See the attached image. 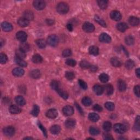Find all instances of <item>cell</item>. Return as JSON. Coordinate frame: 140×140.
<instances>
[{
	"instance_id": "cell-52",
	"label": "cell",
	"mask_w": 140,
	"mask_h": 140,
	"mask_svg": "<svg viewBox=\"0 0 140 140\" xmlns=\"http://www.w3.org/2000/svg\"><path fill=\"white\" fill-rule=\"evenodd\" d=\"M134 129L137 131H139V117L137 116L136 118V119L135 121V124L134 126Z\"/></svg>"
},
{
	"instance_id": "cell-37",
	"label": "cell",
	"mask_w": 140,
	"mask_h": 140,
	"mask_svg": "<svg viewBox=\"0 0 140 140\" xmlns=\"http://www.w3.org/2000/svg\"><path fill=\"white\" fill-rule=\"evenodd\" d=\"M99 80L102 83H107L109 80V76L106 73H102L99 77Z\"/></svg>"
},
{
	"instance_id": "cell-13",
	"label": "cell",
	"mask_w": 140,
	"mask_h": 140,
	"mask_svg": "<svg viewBox=\"0 0 140 140\" xmlns=\"http://www.w3.org/2000/svg\"><path fill=\"white\" fill-rule=\"evenodd\" d=\"M12 73H13L14 76L21 77L24 75V70L22 68L17 67L13 70V71H12Z\"/></svg>"
},
{
	"instance_id": "cell-35",
	"label": "cell",
	"mask_w": 140,
	"mask_h": 140,
	"mask_svg": "<svg viewBox=\"0 0 140 140\" xmlns=\"http://www.w3.org/2000/svg\"><path fill=\"white\" fill-rule=\"evenodd\" d=\"M15 63L21 67H25L27 66V63L23 60V59H21L16 57L15 58Z\"/></svg>"
},
{
	"instance_id": "cell-8",
	"label": "cell",
	"mask_w": 140,
	"mask_h": 140,
	"mask_svg": "<svg viewBox=\"0 0 140 140\" xmlns=\"http://www.w3.org/2000/svg\"><path fill=\"white\" fill-rule=\"evenodd\" d=\"M110 17L114 21H119L122 19V14L119 11H113L111 12Z\"/></svg>"
},
{
	"instance_id": "cell-18",
	"label": "cell",
	"mask_w": 140,
	"mask_h": 140,
	"mask_svg": "<svg viewBox=\"0 0 140 140\" xmlns=\"http://www.w3.org/2000/svg\"><path fill=\"white\" fill-rule=\"evenodd\" d=\"M18 24L20 27H26L29 25V21L24 18H21L18 19Z\"/></svg>"
},
{
	"instance_id": "cell-56",
	"label": "cell",
	"mask_w": 140,
	"mask_h": 140,
	"mask_svg": "<svg viewBox=\"0 0 140 140\" xmlns=\"http://www.w3.org/2000/svg\"><path fill=\"white\" fill-rule=\"evenodd\" d=\"M89 68L91 72H96L98 70V67H97V66H95V65H90V66Z\"/></svg>"
},
{
	"instance_id": "cell-27",
	"label": "cell",
	"mask_w": 140,
	"mask_h": 140,
	"mask_svg": "<svg viewBox=\"0 0 140 140\" xmlns=\"http://www.w3.org/2000/svg\"><path fill=\"white\" fill-rule=\"evenodd\" d=\"M41 72L38 70H34L30 73V76L33 79H38L41 77Z\"/></svg>"
},
{
	"instance_id": "cell-12",
	"label": "cell",
	"mask_w": 140,
	"mask_h": 140,
	"mask_svg": "<svg viewBox=\"0 0 140 140\" xmlns=\"http://www.w3.org/2000/svg\"><path fill=\"white\" fill-rule=\"evenodd\" d=\"M1 27L2 30L5 32H10L13 30V26H12V25L8 22H6V21L3 22L1 24Z\"/></svg>"
},
{
	"instance_id": "cell-29",
	"label": "cell",
	"mask_w": 140,
	"mask_h": 140,
	"mask_svg": "<svg viewBox=\"0 0 140 140\" xmlns=\"http://www.w3.org/2000/svg\"><path fill=\"white\" fill-rule=\"evenodd\" d=\"M15 55H16L17 58L21 59H24L26 57L25 53L23 51H21L20 49L16 50V51H15Z\"/></svg>"
},
{
	"instance_id": "cell-15",
	"label": "cell",
	"mask_w": 140,
	"mask_h": 140,
	"mask_svg": "<svg viewBox=\"0 0 140 140\" xmlns=\"http://www.w3.org/2000/svg\"><path fill=\"white\" fill-rule=\"evenodd\" d=\"M93 91H94L95 94L100 95L104 92V88L101 85L96 84L93 87Z\"/></svg>"
},
{
	"instance_id": "cell-24",
	"label": "cell",
	"mask_w": 140,
	"mask_h": 140,
	"mask_svg": "<svg viewBox=\"0 0 140 140\" xmlns=\"http://www.w3.org/2000/svg\"><path fill=\"white\" fill-rule=\"evenodd\" d=\"M111 64L114 67H120L122 65V63L119 59L116 57H113L111 59Z\"/></svg>"
},
{
	"instance_id": "cell-50",
	"label": "cell",
	"mask_w": 140,
	"mask_h": 140,
	"mask_svg": "<svg viewBox=\"0 0 140 140\" xmlns=\"http://www.w3.org/2000/svg\"><path fill=\"white\" fill-rule=\"evenodd\" d=\"M78 83L80 86V88L84 90H86L88 89V85H87V84L84 81H83V80L81 79L78 80Z\"/></svg>"
},
{
	"instance_id": "cell-49",
	"label": "cell",
	"mask_w": 140,
	"mask_h": 140,
	"mask_svg": "<svg viewBox=\"0 0 140 140\" xmlns=\"http://www.w3.org/2000/svg\"><path fill=\"white\" fill-rule=\"evenodd\" d=\"M7 61V57L4 53H1L0 54V63L2 64H5Z\"/></svg>"
},
{
	"instance_id": "cell-6",
	"label": "cell",
	"mask_w": 140,
	"mask_h": 140,
	"mask_svg": "<svg viewBox=\"0 0 140 140\" xmlns=\"http://www.w3.org/2000/svg\"><path fill=\"white\" fill-rule=\"evenodd\" d=\"M83 29L85 32L90 33L92 32L95 30V27L94 25L89 22H85L83 25Z\"/></svg>"
},
{
	"instance_id": "cell-53",
	"label": "cell",
	"mask_w": 140,
	"mask_h": 140,
	"mask_svg": "<svg viewBox=\"0 0 140 140\" xmlns=\"http://www.w3.org/2000/svg\"><path fill=\"white\" fill-rule=\"evenodd\" d=\"M38 126H39V128L41 129V130H42L43 133L44 134V136H45V137H46V136H47V133H46V129L44 128V127L40 123H38Z\"/></svg>"
},
{
	"instance_id": "cell-36",
	"label": "cell",
	"mask_w": 140,
	"mask_h": 140,
	"mask_svg": "<svg viewBox=\"0 0 140 140\" xmlns=\"http://www.w3.org/2000/svg\"><path fill=\"white\" fill-rule=\"evenodd\" d=\"M89 53L93 55H97L99 54V48L97 46H91L89 49Z\"/></svg>"
},
{
	"instance_id": "cell-58",
	"label": "cell",
	"mask_w": 140,
	"mask_h": 140,
	"mask_svg": "<svg viewBox=\"0 0 140 140\" xmlns=\"http://www.w3.org/2000/svg\"><path fill=\"white\" fill-rule=\"evenodd\" d=\"M67 28L69 31H72L73 30V26L72 24L69 23L67 25Z\"/></svg>"
},
{
	"instance_id": "cell-43",
	"label": "cell",
	"mask_w": 140,
	"mask_h": 140,
	"mask_svg": "<svg viewBox=\"0 0 140 140\" xmlns=\"http://www.w3.org/2000/svg\"><path fill=\"white\" fill-rule=\"evenodd\" d=\"M89 132L91 135L96 136V135H98L99 134L100 131L98 128H96V127L92 126L89 129Z\"/></svg>"
},
{
	"instance_id": "cell-14",
	"label": "cell",
	"mask_w": 140,
	"mask_h": 140,
	"mask_svg": "<svg viewBox=\"0 0 140 140\" xmlns=\"http://www.w3.org/2000/svg\"><path fill=\"white\" fill-rule=\"evenodd\" d=\"M9 111L12 114H17L20 113L21 112V110L16 105H11L9 108Z\"/></svg>"
},
{
	"instance_id": "cell-22",
	"label": "cell",
	"mask_w": 140,
	"mask_h": 140,
	"mask_svg": "<svg viewBox=\"0 0 140 140\" xmlns=\"http://www.w3.org/2000/svg\"><path fill=\"white\" fill-rule=\"evenodd\" d=\"M118 89H119V90L120 91L123 92L125 91V90L126 89V85L125 82L122 79L119 80V81L118 82Z\"/></svg>"
},
{
	"instance_id": "cell-1",
	"label": "cell",
	"mask_w": 140,
	"mask_h": 140,
	"mask_svg": "<svg viewBox=\"0 0 140 140\" xmlns=\"http://www.w3.org/2000/svg\"><path fill=\"white\" fill-rule=\"evenodd\" d=\"M69 10V7L66 3L60 2L57 6V11L59 14H66Z\"/></svg>"
},
{
	"instance_id": "cell-40",
	"label": "cell",
	"mask_w": 140,
	"mask_h": 140,
	"mask_svg": "<svg viewBox=\"0 0 140 140\" xmlns=\"http://www.w3.org/2000/svg\"><path fill=\"white\" fill-rule=\"evenodd\" d=\"M103 129L106 132H108L111 131L112 128V124L110 122H105L103 124Z\"/></svg>"
},
{
	"instance_id": "cell-21",
	"label": "cell",
	"mask_w": 140,
	"mask_h": 140,
	"mask_svg": "<svg viewBox=\"0 0 140 140\" xmlns=\"http://www.w3.org/2000/svg\"><path fill=\"white\" fill-rule=\"evenodd\" d=\"M76 121L73 119H68L65 122V126L68 129H72L76 125Z\"/></svg>"
},
{
	"instance_id": "cell-57",
	"label": "cell",
	"mask_w": 140,
	"mask_h": 140,
	"mask_svg": "<svg viewBox=\"0 0 140 140\" xmlns=\"http://www.w3.org/2000/svg\"><path fill=\"white\" fill-rule=\"evenodd\" d=\"M103 137H104V138L105 139H113L112 136L110 134H108V133H105V134L104 135Z\"/></svg>"
},
{
	"instance_id": "cell-46",
	"label": "cell",
	"mask_w": 140,
	"mask_h": 140,
	"mask_svg": "<svg viewBox=\"0 0 140 140\" xmlns=\"http://www.w3.org/2000/svg\"><path fill=\"white\" fill-rule=\"evenodd\" d=\"M65 77H66V78L68 80H72L74 78L75 76H74V74L73 72L67 71V72L65 73Z\"/></svg>"
},
{
	"instance_id": "cell-48",
	"label": "cell",
	"mask_w": 140,
	"mask_h": 140,
	"mask_svg": "<svg viewBox=\"0 0 140 140\" xmlns=\"http://www.w3.org/2000/svg\"><path fill=\"white\" fill-rule=\"evenodd\" d=\"M66 64L68 65V66H70L74 67L76 65L77 63H76V61L75 60H73V59H68L66 61Z\"/></svg>"
},
{
	"instance_id": "cell-32",
	"label": "cell",
	"mask_w": 140,
	"mask_h": 140,
	"mask_svg": "<svg viewBox=\"0 0 140 140\" xmlns=\"http://www.w3.org/2000/svg\"><path fill=\"white\" fill-rule=\"evenodd\" d=\"M125 42L128 45H132L135 43V39L131 36H127L125 37Z\"/></svg>"
},
{
	"instance_id": "cell-51",
	"label": "cell",
	"mask_w": 140,
	"mask_h": 140,
	"mask_svg": "<svg viewBox=\"0 0 140 140\" xmlns=\"http://www.w3.org/2000/svg\"><path fill=\"white\" fill-rule=\"evenodd\" d=\"M62 54H63V56L65 58L70 57V56L72 55V51L69 49H66L64 50Z\"/></svg>"
},
{
	"instance_id": "cell-16",
	"label": "cell",
	"mask_w": 140,
	"mask_h": 140,
	"mask_svg": "<svg viewBox=\"0 0 140 140\" xmlns=\"http://www.w3.org/2000/svg\"><path fill=\"white\" fill-rule=\"evenodd\" d=\"M114 91V89L113 86L111 84L106 85L104 88V92L108 95H111L113 94Z\"/></svg>"
},
{
	"instance_id": "cell-45",
	"label": "cell",
	"mask_w": 140,
	"mask_h": 140,
	"mask_svg": "<svg viewBox=\"0 0 140 140\" xmlns=\"http://www.w3.org/2000/svg\"><path fill=\"white\" fill-rule=\"evenodd\" d=\"M125 66L128 69H132L135 66V63L133 61L131 60H128L126 61Z\"/></svg>"
},
{
	"instance_id": "cell-5",
	"label": "cell",
	"mask_w": 140,
	"mask_h": 140,
	"mask_svg": "<svg viewBox=\"0 0 140 140\" xmlns=\"http://www.w3.org/2000/svg\"><path fill=\"white\" fill-rule=\"evenodd\" d=\"M33 5L34 7L37 10H42L45 7V2L42 0H36L33 1Z\"/></svg>"
},
{
	"instance_id": "cell-31",
	"label": "cell",
	"mask_w": 140,
	"mask_h": 140,
	"mask_svg": "<svg viewBox=\"0 0 140 140\" xmlns=\"http://www.w3.org/2000/svg\"><path fill=\"white\" fill-rule=\"evenodd\" d=\"M98 6L101 9H105L107 7L108 1L105 0H99L97 1Z\"/></svg>"
},
{
	"instance_id": "cell-41",
	"label": "cell",
	"mask_w": 140,
	"mask_h": 140,
	"mask_svg": "<svg viewBox=\"0 0 140 140\" xmlns=\"http://www.w3.org/2000/svg\"><path fill=\"white\" fill-rule=\"evenodd\" d=\"M105 106L107 110L110 111H113L115 108L114 104L113 103V102H106V103L105 104Z\"/></svg>"
},
{
	"instance_id": "cell-2",
	"label": "cell",
	"mask_w": 140,
	"mask_h": 140,
	"mask_svg": "<svg viewBox=\"0 0 140 140\" xmlns=\"http://www.w3.org/2000/svg\"><path fill=\"white\" fill-rule=\"evenodd\" d=\"M47 43L50 46L53 47L57 46L59 43V38L55 35H50L47 38Z\"/></svg>"
},
{
	"instance_id": "cell-7",
	"label": "cell",
	"mask_w": 140,
	"mask_h": 140,
	"mask_svg": "<svg viewBox=\"0 0 140 140\" xmlns=\"http://www.w3.org/2000/svg\"><path fill=\"white\" fill-rule=\"evenodd\" d=\"M16 37L19 41L23 43L26 41L27 35L26 33L24 31H19L16 34Z\"/></svg>"
},
{
	"instance_id": "cell-44",
	"label": "cell",
	"mask_w": 140,
	"mask_h": 140,
	"mask_svg": "<svg viewBox=\"0 0 140 140\" xmlns=\"http://www.w3.org/2000/svg\"><path fill=\"white\" fill-rule=\"evenodd\" d=\"M51 86L52 89L57 91L59 88V83L57 80H53L51 83Z\"/></svg>"
},
{
	"instance_id": "cell-19",
	"label": "cell",
	"mask_w": 140,
	"mask_h": 140,
	"mask_svg": "<svg viewBox=\"0 0 140 140\" xmlns=\"http://www.w3.org/2000/svg\"><path fill=\"white\" fill-rule=\"evenodd\" d=\"M15 101L16 102L17 105L21 106H23L26 104V101L25 99L21 96H17L15 98Z\"/></svg>"
},
{
	"instance_id": "cell-33",
	"label": "cell",
	"mask_w": 140,
	"mask_h": 140,
	"mask_svg": "<svg viewBox=\"0 0 140 140\" xmlns=\"http://www.w3.org/2000/svg\"><path fill=\"white\" fill-rule=\"evenodd\" d=\"M99 118L100 117L99 115L95 113H91L89 115V119L93 122H98L99 120Z\"/></svg>"
},
{
	"instance_id": "cell-59",
	"label": "cell",
	"mask_w": 140,
	"mask_h": 140,
	"mask_svg": "<svg viewBox=\"0 0 140 140\" xmlns=\"http://www.w3.org/2000/svg\"><path fill=\"white\" fill-rule=\"evenodd\" d=\"M76 104V107H77V108L78 109V111L80 113V114H83V113H84V112H83V110H82V108H81V107H80L78 105V104Z\"/></svg>"
},
{
	"instance_id": "cell-38",
	"label": "cell",
	"mask_w": 140,
	"mask_h": 140,
	"mask_svg": "<svg viewBox=\"0 0 140 140\" xmlns=\"http://www.w3.org/2000/svg\"><path fill=\"white\" fill-rule=\"evenodd\" d=\"M39 112H40V109H39V107L37 105H34L32 110L31 111V114L32 115V116H33L34 117L38 116Z\"/></svg>"
},
{
	"instance_id": "cell-20",
	"label": "cell",
	"mask_w": 140,
	"mask_h": 140,
	"mask_svg": "<svg viewBox=\"0 0 140 140\" xmlns=\"http://www.w3.org/2000/svg\"><path fill=\"white\" fill-rule=\"evenodd\" d=\"M117 28L118 30L120 32H124L127 29L128 26H127V25L125 23H119L117 24Z\"/></svg>"
},
{
	"instance_id": "cell-10",
	"label": "cell",
	"mask_w": 140,
	"mask_h": 140,
	"mask_svg": "<svg viewBox=\"0 0 140 140\" xmlns=\"http://www.w3.org/2000/svg\"><path fill=\"white\" fill-rule=\"evenodd\" d=\"M46 116L50 119H55L58 116V112L54 108H51L46 113Z\"/></svg>"
},
{
	"instance_id": "cell-30",
	"label": "cell",
	"mask_w": 140,
	"mask_h": 140,
	"mask_svg": "<svg viewBox=\"0 0 140 140\" xmlns=\"http://www.w3.org/2000/svg\"><path fill=\"white\" fill-rule=\"evenodd\" d=\"M82 102L85 106H89L92 104V100L90 98L88 97V96H85V97H84L82 99Z\"/></svg>"
},
{
	"instance_id": "cell-39",
	"label": "cell",
	"mask_w": 140,
	"mask_h": 140,
	"mask_svg": "<svg viewBox=\"0 0 140 140\" xmlns=\"http://www.w3.org/2000/svg\"><path fill=\"white\" fill-rule=\"evenodd\" d=\"M57 92L59 94L61 97L63 98L64 99H67L68 97V94H67V92L66 91H65L63 90V89H61L60 88H59L57 90Z\"/></svg>"
},
{
	"instance_id": "cell-42",
	"label": "cell",
	"mask_w": 140,
	"mask_h": 140,
	"mask_svg": "<svg viewBox=\"0 0 140 140\" xmlns=\"http://www.w3.org/2000/svg\"><path fill=\"white\" fill-rule=\"evenodd\" d=\"M90 64L89 63L88 61L86 60H82L80 63V66L83 69H87V68H89L90 66Z\"/></svg>"
},
{
	"instance_id": "cell-17",
	"label": "cell",
	"mask_w": 140,
	"mask_h": 140,
	"mask_svg": "<svg viewBox=\"0 0 140 140\" xmlns=\"http://www.w3.org/2000/svg\"><path fill=\"white\" fill-rule=\"evenodd\" d=\"M130 24L132 26H137L139 25V20L138 18L136 17H130L129 19Z\"/></svg>"
},
{
	"instance_id": "cell-55",
	"label": "cell",
	"mask_w": 140,
	"mask_h": 140,
	"mask_svg": "<svg viewBox=\"0 0 140 140\" xmlns=\"http://www.w3.org/2000/svg\"><path fill=\"white\" fill-rule=\"evenodd\" d=\"M133 90H134L135 95L137 96V97H139V93H140V92H139V86L137 85V86H135Z\"/></svg>"
},
{
	"instance_id": "cell-28",
	"label": "cell",
	"mask_w": 140,
	"mask_h": 140,
	"mask_svg": "<svg viewBox=\"0 0 140 140\" xmlns=\"http://www.w3.org/2000/svg\"><path fill=\"white\" fill-rule=\"evenodd\" d=\"M36 43L37 45L41 49L45 48L46 46V42L43 39H39L36 40Z\"/></svg>"
},
{
	"instance_id": "cell-54",
	"label": "cell",
	"mask_w": 140,
	"mask_h": 140,
	"mask_svg": "<svg viewBox=\"0 0 140 140\" xmlns=\"http://www.w3.org/2000/svg\"><path fill=\"white\" fill-rule=\"evenodd\" d=\"M93 110L97 112H101L102 111V108L99 105L96 104L93 106Z\"/></svg>"
},
{
	"instance_id": "cell-61",
	"label": "cell",
	"mask_w": 140,
	"mask_h": 140,
	"mask_svg": "<svg viewBox=\"0 0 140 140\" xmlns=\"http://www.w3.org/2000/svg\"><path fill=\"white\" fill-rule=\"evenodd\" d=\"M24 139H33L32 138H31V137H26V138H25Z\"/></svg>"
},
{
	"instance_id": "cell-23",
	"label": "cell",
	"mask_w": 140,
	"mask_h": 140,
	"mask_svg": "<svg viewBox=\"0 0 140 140\" xmlns=\"http://www.w3.org/2000/svg\"><path fill=\"white\" fill-rule=\"evenodd\" d=\"M27 20H32L34 18V15L33 12L30 11H25L24 13V17Z\"/></svg>"
},
{
	"instance_id": "cell-4",
	"label": "cell",
	"mask_w": 140,
	"mask_h": 140,
	"mask_svg": "<svg viewBox=\"0 0 140 140\" xmlns=\"http://www.w3.org/2000/svg\"><path fill=\"white\" fill-rule=\"evenodd\" d=\"M3 132H4V133L6 136L12 137L14 135L15 129L13 126H6L3 129Z\"/></svg>"
},
{
	"instance_id": "cell-3",
	"label": "cell",
	"mask_w": 140,
	"mask_h": 140,
	"mask_svg": "<svg viewBox=\"0 0 140 140\" xmlns=\"http://www.w3.org/2000/svg\"><path fill=\"white\" fill-rule=\"evenodd\" d=\"M113 129L115 132L119 134H123L126 131V127L122 124H116Z\"/></svg>"
},
{
	"instance_id": "cell-11",
	"label": "cell",
	"mask_w": 140,
	"mask_h": 140,
	"mask_svg": "<svg viewBox=\"0 0 140 140\" xmlns=\"http://www.w3.org/2000/svg\"><path fill=\"white\" fill-rule=\"evenodd\" d=\"M100 41L102 43H110L111 41V37L108 34L105 33H101L99 36Z\"/></svg>"
},
{
	"instance_id": "cell-26",
	"label": "cell",
	"mask_w": 140,
	"mask_h": 140,
	"mask_svg": "<svg viewBox=\"0 0 140 140\" xmlns=\"http://www.w3.org/2000/svg\"><path fill=\"white\" fill-rule=\"evenodd\" d=\"M32 61H33V63L40 64L43 61V58L40 55L35 54L32 57Z\"/></svg>"
},
{
	"instance_id": "cell-9",
	"label": "cell",
	"mask_w": 140,
	"mask_h": 140,
	"mask_svg": "<svg viewBox=\"0 0 140 140\" xmlns=\"http://www.w3.org/2000/svg\"><path fill=\"white\" fill-rule=\"evenodd\" d=\"M63 112L64 114L66 116H70L74 113V109L71 106H65L63 109Z\"/></svg>"
},
{
	"instance_id": "cell-47",
	"label": "cell",
	"mask_w": 140,
	"mask_h": 140,
	"mask_svg": "<svg viewBox=\"0 0 140 140\" xmlns=\"http://www.w3.org/2000/svg\"><path fill=\"white\" fill-rule=\"evenodd\" d=\"M95 20L96 21H97V22L100 25H101L102 26L106 27V24L104 20H103L102 19H101L99 17H98V15H96V16L95 17Z\"/></svg>"
},
{
	"instance_id": "cell-60",
	"label": "cell",
	"mask_w": 140,
	"mask_h": 140,
	"mask_svg": "<svg viewBox=\"0 0 140 140\" xmlns=\"http://www.w3.org/2000/svg\"><path fill=\"white\" fill-rule=\"evenodd\" d=\"M136 76H137L138 78L140 77V72H139V68H137L136 70Z\"/></svg>"
},
{
	"instance_id": "cell-34",
	"label": "cell",
	"mask_w": 140,
	"mask_h": 140,
	"mask_svg": "<svg viewBox=\"0 0 140 140\" xmlns=\"http://www.w3.org/2000/svg\"><path fill=\"white\" fill-rule=\"evenodd\" d=\"M20 49L21 50V51H23L25 53H26L30 51V45L28 44V43L23 42L20 45Z\"/></svg>"
},
{
	"instance_id": "cell-25",
	"label": "cell",
	"mask_w": 140,
	"mask_h": 140,
	"mask_svg": "<svg viewBox=\"0 0 140 140\" xmlns=\"http://www.w3.org/2000/svg\"><path fill=\"white\" fill-rule=\"evenodd\" d=\"M60 127L57 125H54L52 126L51 129H50V131L51 133L53 135H58V133L60 132Z\"/></svg>"
}]
</instances>
